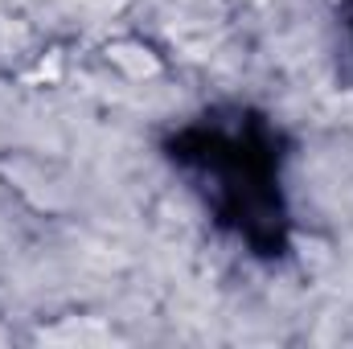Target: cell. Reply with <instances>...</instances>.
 I'll use <instances>...</instances> for the list:
<instances>
[{
  "mask_svg": "<svg viewBox=\"0 0 353 349\" xmlns=\"http://www.w3.org/2000/svg\"><path fill=\"white\" fill-rule=\"evenodd\" d=\"M161 152L218 235L259 263H279L292 251V140L263 107H201L169 128Z\"/></svg>",
  "mask_w": 353,
  "mask_h": 349,
  "instance_id": "cell-1",
  "label": "cell"
},
{
  "mask_svg": "<svg viewBox=\"0 0 353 349\" xmlns=\"http://www.w3.org/2000/svg\"><path fill=\"white\" fill-rule=\"evenodd\" d=\"M341 33H345V41H350V50H353V0H341Z\"/></svg>",
  "mask_w": 353,
  "mask_h": 349,
  "instance_id": "cell-2",
  "label": "cell"
}]
</instances>
